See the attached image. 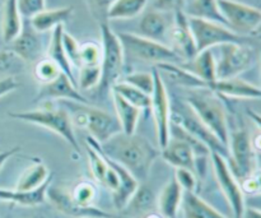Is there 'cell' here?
<instances>
[{"mask_svg": "<svg viewBox=\"0 0 261 218\" xmlns=\"http://www.w3.org/2000/svg\"><path fill=\"white\" fill-rule=\"evenodd\" d=\"M102 152L122 167L126 168L138 181L148 178L158 152L144 138L124 133L114 135L99 146Z\"/></svg>", "mask_w": 261, "mask_h": 218, "instance_id": "1", "label": "cell"}, {"mask_svg": "<svg viewBox=\"0 0 261 218\" xmlns=\"http://www.w3.org/2000/svg\"><path fill=\"white\" fill-rule=\"evenodd\" d=\"M186 104L193 109L204 125L218 138L219 142L228 148L231 132L228 128L227 112L216 93L209 88L190 89V93L186 97Z\"/></svg>", "mask_w": 261, "mask_h": 218, "instance_id": "2", "label": "cell"}, {"mask_svg": "<svg viewBox=\"0 0 261 218\" xmlns=\"http://www.w3.org/2000/svg\"><path fill=\"white\" fill-rule=\"evenodd\" d=\"M64 109L70 115L73 125L88 130L92 139L101 144L114 135L122 133L119 120L103 110L75 101H66Z\"/></svg>", "mask_w": 261, "mask_h": 218, "instance_id": "3", "label": "cell"}, {"mask_svg": "<svg viewBox=\"0 0 261 218\" xmlns=\"http://www.w3.org/2000/svg\"><path fill=\"white\" fill-rule=\"evenodd\" d=\"M12 119L19 122L30 123V124L38 125L46 128L55 134L60 135L74 151H79L78 140L74 133V125L71 123L70 115L64 107L60 109H38L31 111L22 112H9Z\"/></svg>", "mask_w": 261, "mask_h": 218, "instance_id": "4", "label": "cell"}, {"mask_svg": "<svg viewBox=\"0 0 261 218\" xmlns=\"http://www.w3.org/2000/svg\"><path fill=\"white\" fill-rule=\"evenodd\" d=\"M117 36L124 49V53L130 54V56L137 60L152 63L155 65L165 63H182V59L166 43L149 40L135 33L121 32L117 33Z\"/></svg>", "mask_w": 261, "mask_h": 218, "instance_id": "5", "label": "cell"}, {"mask_svg": "<svg viewBox=\"0 0 261 218\" xmlns=\"http://www.w3.org/2000/svg\"><path fill=\"white\" fill-rule=\"evenodd\" d=\"M102 36V61H101V83L98 87L101 89L112 88L115 83L119 82V78L124 69L125 53L117 33L112 31L106 23H101Z\"/></svg>", "mask_w": 261, "mask_h": 218, "instance_id": "6", "label": "cell"}, {"mask_svg": "<svg viewBox=\"0 0 261 218\" xmlns=\"http://www.w3.org/2000/svg\"><path fill=\"white\" fill-rule=\"evenodd\" d=\"M217 79H229L240 77L249 70L255 63L256 51L245 42H229L218 46Z\"/></svg>", "mask_w": 261, "mask_h": 218, "instance_id": "7", "label": "cell"}, {"mask_svg": "<svg viewBox=\"0 0 261 218\" xmlns=\"http://www.w3.org/2000/svg\"><path fill=\"white\" fill-rule=\"evenodd\" d=\"M171 120L191 137L205 144L212 152H218L222 156L228 155V148L219 142L188 104H171Z\"/></svg>", "mask_w": 261, "mask_h": 218, "instance_id": "8", "label": "cell"}, {"mask_svg": "<svg viewBox=\"0 0 261 218\" xmlns=\"http://www.w3.org/2000/svg\"><path fill=\"white\" fill-rule=\"evenodd\" d=\"M226 26L241 37L256 32L261 25V10L237 0H218Z\"/></svg>", "mask_w": 261, "mask_h": 218, "instance_id": "9", "label": "cell"}, {"mask_svg": "<svg viewBox=\"0 0 261 218\" xmlns=\"http://www.w3.org/2000/svg\"><path fill=\"white\" fill-rule=\"evenodd\" d=\"M189 25H190V30L198 53L204 50H212L213 47H218L224 43L245 42L246 41V38L236 35L227 26L221 25V23L189 17Z\"/></svg>", "mask_w": 261, "mask_h": 218, "instance_id": "10", "label": "cell"}, {"mask_svg": "<svg viewBox=\"0 0 261 218\" xmlns=\"http://www.w3.org/2000/svg\"><path fill=\"white\" fill-rule=\"evenodd\" d=\"M228 153L231 155V163L228 165L239 181L257 168L256 151L249 132L245 129L229 133Z\"/></svg>", "mask_w": 261, "mask_h": 218, "instance_id": "11", "label": "cell"}, {"mask_svg": "<svg viewBox=\"0 0 261 218\" xmlns=\"http://www.w3.org/2000/svg\"><path fill=\"white\" fill-rule=\"evenodd\" d=\"M212 161L219 188L231 207L233 217L242 218L246 209V197L242 191L240 181L233 175L224 156L218 152H212Z\"/></svg>", "mask_w": 261, "mask_h": 218, "instance_id": "12", "label": "cell"}, {"mask_svg": "<svg viewBox=\"0 0 261 218\" xmlns=\"http://www.w3.org/2000/svg\"><path fill=\"white\" fill-rule=\"evenodd\" d=\"M154 76V89L152 93V105L150 109L153 111V117L155 123V132L160 147L165 148L171 138V101L167 93L165 79L161 76L157 69H153Z\"/></svg>", "mask_w": 261, "mask_h": 218, "instance_id": "13", "label": "cell"}, {"mask_svg": "<svg viewBox=\"0 0 261 218\" xmlns=\"http://www.w3.org/2000/svg\"><path fill=\"white\" fill-rule=\"evenodd\" d=\"M168 40L171 42L170 47L182 59V61L191 60L198 54L190 25H189V17L184 10L173 14Z\"/></svg>", "mask_w": 261, "mask_h": 218, "instance_id": "14", "label": "cell"}, {"mask_svg": "<svg viewBox=\"0 0 261 218\" xmlns=\"http://www.w3.org/2000/svg\"><path fill=\"white\" fill-rule=\"evenodd\" d=\"M36 100L37 101L65 100V101L88 104V100L79 92V89H76V84L64 73H61L58 78L48 82V83L41 84Z\"/></svg>", "mask_w": 261, "mask_h": 218, "instance_id": "15", "label": "cell"}, {"mask_svg": "<svg viewBox=\"0 0 261 218\" xmlns=\"http://www.w3.org/2000/svg\"><path fill=\"white\" fill-rule=\"evenodd\" d=\"M9 50L13 51L20 60L27 63H37L42 55V40L40 33L32 28V26L24 27L17 38L9 43Z\"/></svg>", "mask_w": 261, "mask_h": 218, "instance_id": "16", "label": "cell"}, {"mask_svg": "<svg viewBox=\"0 0 261 218\" xmlns=\"http://www.w3.org/2000/svg\"><path fill=\"white\" fill-rule=\"evenodd\" d=\"M173 14L152 9L145 13L139 22V35L149 40L162 42L168 37L171 26H172ZM163 43V42H162Z\"/></svg>", "mask_w": 261, "mask_h": 218, "instance_id": "17", "label": "cell"}, {"mask_svg": "<svg viewBox=\"0 0 261 218\" xmlns=\"http://www.w3.org/2000/svg\"><path fill=\"white\" fill-rule=\"evenodd\" d=\"M209 89L214 93L223 94V96L234 97V99H247V100H260L261 88L254 86L250 82L244 81L240 77L229 79H217L211 84Z\"/></svg>", "mask_w": 261, "mask_h": 218, "instance_id": "18", "label": "cell"}, {"mask_svg": "<svg viewBox=\"0 0 261 218\" xmlns=\"http://www.w3.org/2000/svg\"><path fill=\"white\" fill-rule=\"evenodd\" d=\"M160 74L162 77L170 79L177 86L184 87V88L189 89H200V88H209L208 84L204 81H201L199 77L191 73L190 70L184 68L181 64H172V63H165L160 64L155 66Z\"/></svg>", "mask_w": 261, "mask_h": 218, "instance_id": "19", "label": "cell"}, {"mask_svg": "<svg viewBox=\"0 0 261 218\" xmlns=\"http://www.w3.org/2000/svg\"><path fill=\"white\" fill-rule=\"evenodd\" d=\"M22 14L18 9L17 0H5L2 14L3 42L9 45L19 36L23 28Z\"/></svg>", "mask_w": 261, "mask_h": 218, "instance_id": "20", "label": "cell"}, {"mask_svg": "<svg viewBox=\"0 0 261 218\" xmlns=\"http://www.w3.org/2000/svg\"><path fill=\"white\" fill-rule=\"evenodd\" d=\"M50 180L43 184L36 190L24 191V190H9V189L0 188V201L9 202V203L18 204L22 207H36L41 206L47 199V190L50 188Z\"/></svg>", "mask_w": 261, "mask_h": 218, "instance_id": "21", "label": "cell"}, {"mask_svg": "<svg viewBox=\"0 0 261 218\" xmlns=\"http://www.w3.org/2000/svg\"><path fill=\"white\" fill-rule=\"evenodd\" d=\"M184 189L175 178L168 181L162 189L158 199V208L161 216L165 218H177L182 203Z\"/></svg>", "mask_w": 261, "mask_h": 218, "instance_id": "22", "label": "cell"}, {"mask_svg": "<svg viewBox=\"0 0 261 218\" xmlns=\"http://www.w3.org/2000/svg\"><path fill=\"white\" fill-rule=\"evenodd\" d=\"M182 66L205 82L208 87L217 81V60L212 50L200 51Z\"/></svg>", "mask_w": 261, "mask_h": 218, "instance_id": "23", "label": "cell"}, {"mask_svg": "<svg viewBox=\"0 0 261 218\" xmlns=\"http://www.w3.org/2000/svg\"><path fill=\"white\" fill-rule=\"evenodd\" d=\"M73 14V8L64 7L58 9H45L38 13L35 17L31 18V26L38 33H45L48 31H54L59 26H64V23Z\"/></svg>", "mask_w": 261, "mask_h": 218, "instance_id": "24", "label": "cell"}, {"mask_svg": "<svg viewBox=\"0 0 261 218\" xmlns=\"http://www.w3.org/2000/svg\"><path fill=\"white\" fill-rule=\"evenodd\" d=\"M181 211L185 218H227L196 196L195 191H184Z\"/></svg>", "mask_w": 261, "mask_h": 218, "instance_id": "25", "label": "cell"}, {"mask_svg": "<svg viewBox=\"0 0 261 218\" xmlns=\"http://www.w3.org/2000/svg\"><path fill=\"white\" fill-rule=\"evenodd\" d=\"M64 31H65L64 30V26H59V27H56L53 31L47 49V58H50L61 69V71L76 84V78L73 73V66H71L70 61H69L68 56H66L65 49H64L63 45Z\"/></svg>", "mask_w": 261, "mask_h": 218, "instance_id": "26", "label": "cell"}, {"mask_svg": "<svg viewBox=\"0 0 261 218\" xmlns=\"http://www.w3.org/2000/svg\"><path fill=\"white\" fill-rule=\"evenodd\" d=\"M112 99H114L115 110H116L117 120H119L120 127H121V132L127 135L135 134L142 110L125 101L122 97H120L115 92H112Z\"/></svg>", "mask_w": 261, "mask_h": 218, "instance_id": "27", "label": "cell"}, {"mask_svg": "<svg viewBox=\"0 0 261 218\" xmlns=\"http://www.w3.org/2000/svg\"><path fill=\"white\" fill-rule=\"evenodd\" d=\"M184 12L188 14V17L211 20L226 26L218 0H190V4L185 8Z\"/></svg>", "mask_w": 261, "mask_h": 218, "instance_id": "28", "label": "cell"}, {"mask_svg": "<svg viewBox=\"0 0 261 218\" xmlns=\"http://www.w3.org/2000/svg\"><path fill=\"white\" fill-rule=\"evenodd\" d=\"M50 179L51 176L48 168L43 163H35L20 175L15 189L24 191L36 190L45 183H47Z\"/></svg>", "mask_w": 261, "mask_h": 218, "instance_id": "29", "label": "cell"}, {"mask_svg": "<svg viewBox=\"0 0 261 218\" xmlns=\"http://www.w3.org/2000/svg\"><path fill=\"white\" fill-rule=\"evenodd\" d=\"M148 0H116L107 13V20L130 19L145 9Z\"/></svg>", "mask_w": 261, "mask_h": 218, "instance_id": "30", "label": "cell"}, {"mask_svg": "<svg viewBox=\"0 0 261 218\" xmlns=\"http://www.w3.org/2000/svg\"><path fill=\"white\" fill-rule=\"evenodd\" d=\"M112 92L119 94L120 97L127 101L129 104L134 105L135 107L140 110L144 109H150V105H152V96L144 93L140 89L135 88L132 84L126 83V82H117L112 86L111 88Z\"/></svg>", "mask_w": 261, "mask_h": 218, "instance_id": "31", "label": "cell"}, {"mask_svg": "<svg viewBox=\"0 0 261 218\" xmlns=\"http://www.w3.org/2000/svg\"><path fill=\"white\" fill-rule=\"evenodd\" d=\"M25 63L20 60L13 51L0 50V81L15 78V76L24 70Z\"/></svg>", "mask_w": 261, "mask_h": 218, "instance_id": "32", "label": "cell"}, {"mask_svg": "<svg viewBox=\"0 0 261 218\" xmlns=\"http://www.w3.org/2000/svg\"><path fill=\"white\" fill-rule=\"evenodd\" d=\"M61 73H63L61 69L50 58L40 59L37 63H35V68H33V76L40 84H46L54 81Z\"/></svg>", "mask_w": 261, "mask_h": 218, "instance_id": "33", "label": "cell"}, {"mask_svg": "<svg viewBox=\"0 0 261 218\" xmlns=\"http://www.w3.org/2000/svg\"><path fill=\"white\" fill-rule=\"evenodd\" d=\"M153 202H154V197H153L152 190L145 186H139L125 209H130L133 213H144L152 208Z\"/></svg>", "mask_w": 261, "mask_h": 218, "instance_id": "34", "label": "cell"}, {"mask_svg": "<svg viewBox=\"0 0 261 218\" xmlns=\"http://www.w3.org/2000/svg\"><path fill=\"white\" fill-rule=\"evenodd\" d=\"M79 59L82 66H98L102 61V45L94 41L81 43ZM79 68V69H81Z\"/></svg>", "mask_w": 261, "mask_h": 218, "instance_id": "35", "label": "cell"}, {"mask_svg": "<svg viewBox=\"0 0 261 218\" xmlns=\"http://www.w3.org/2000/svg\"><path fill=\"white\" fill-rule=\"evenodd\" d=\"M101 83V65L98 66H82L79 69L76 86L81 89L88 91L99 86Z\"/></svg>", "mask_w": 261, "mask_h": 218, "instance_id": "36", "label": "cell"}, {"mask_svg": "<svg viewBox=\"0 0 261 218\" xmlns=\"http://www.w3.org/2000/svg\"><path fill=\"white\" fill-rule=\"evenodd\" d=\"M126 83L132 84L135 88L140 89L144 93L152 96L153 89H154V76L152 73H147V71H135V73L129 74L125 78Z\"/></svg>", "mask_w": 261, "mask_h": 218, "instance_id": "37", "label": "cell"}, {"mask_svg": "<svg viewBox=\"0 0 261 218\" xmlns=\"http://www.w3.org/2000/svg\"><path fill=\"white\" fill-rule=\"evenodd\" d=\"M242 191H244L245 197L249 198H256V197L261 196V170L256 168L252 171L251 174L242 179L240 181Z\"/></svg>", "mask_w": 261, "mask_h": 218, "instance_id": "38", "label": "cell"}, {"mask_svg": "<svg viewBox=\"0 0 261 218\" xmlns=\"http://www.w3.org/2000/svg\"><path fill=\"white\" fill-rule=\"evenodd\" d=\"M63 45L65 49L66 56H68L69 61H70L71 66L75 68H81V59H79V50H81V43L70 35V33L64 31L63 35Z\"/></svg>", "mask_w": 261, "mask_h": 218, "instance_id": "39", "label": "cell"}, {"mask_svg": "<svg viewBox=\"0 0 261 218\" xmlns=\"http://www.w3.org/2000/svg\"><path fill=\"white\" fill-rule=\"evenodd\" d=\"M89 12L101 23L107 22V13L116 0H86Z\"/></svg>", "mask_w": 261, "mask_h": 218, "instance_id": "40", "label": "cell"}, {"mask_svg": "<svg viewBox=\"0 0 261 218\" xmlns=\"http://www.w3.org/2000/svg\"><path fill=\"white\" fill-rule=\"evenodd\" d=\"M17 3L22 17L28 19L46 9V0H17Z\"/></svg>", "mask_w": 261, "mask_h": 218, "instance_id": "41", "label": "cell"}, {"mask_svg": "<svg viewBox=\"0 0 261 218\" xmlns=\"http://www.w3.org/2000/svg\"><path fill=\"white\" fill-rule=\"evenodd\" d=\"M185 2L186 0H153V9L168 14H175L185 10Z\"/></svg>", "mask_w": 261, "mask_h": 218, "instance_id": "42", "label": "cell"}, {"mask_svg": "<svg viewBox=\"0 0 261 218\" xmlns=\"http://www.w3.org/2000/svg\"><path fill=\"white\" fill-rule=\"evenodd\" d=\"M175 179L180 184L184 191H195L196 179L194 175V171L185 170V168H177L176 170Z\"/></svg>", "mask_w": 261, "mask_h": 218, "instance_id": "43", "label": "cell"}, {"mask_svg": "<svg viewBox=\"0 0 261 218\" xmlns=\"http://www.w3.org/2000/svg\"><path fill=\"white\" fill-rule=\"evenodd\" d=\"M18 87H19V83L15 78H7L0 81V99L9 94L10 92L15 91Z\"/></svg>", "mask_w": 261, "mask_h": 218, "instance_id": "44", "label": "cell"}, {"mask_svg": "<svg viewBox=\"0 0 261 218\" xmlns=\"http://www.w3.org/2000/svg\"><path fill=\"white\" fill-rule=\"evenodd\" d=\"M249 115L250 117H251V120H254L256 127L260 129V134L252 140V144H254V148L256 152H261V115L257 114V112L252 111V110H249Z\"/></svg>", "mask_w": 261, "mask_h": 218, "instance_id": "45", "label": "cell"}, {"mask_svg": "<svg viewBox=\"0 0 261 218\" xmlns=\"http://www.w3.org/2000/svg\"><path fill=\"white\" fill-rule=\"evenodd\" d=\"M19 151H20L19 147L10 148V150H8V151H0V170L4 167L5 162H7L10 157H13L15 153L19 152Z\"/></svg>", "mask_w": 261, "mask_h": 218, "instance_id": "46", "label": "cell"}, {"mask_svg": "<svg viewBox=\"0 0 261 218\" xmlns=\"http://www.w3.org/2000/svg\"><path fill=\"white\" fill-rule=\"evenodd\" d=\"M242 218H261V209L254 208V207H246Z\"/></svg>", "mask_w": 261, "mask_h": 218, "instance_id": "47", "label": "cell"}, {"mask_svg": "<svg viewBox=\"0 0 261 218\" xmlns=\"http://www.w3.org/2000/svg\"><path fill=\"white\" fill-rule=\"evenodd\" d=\"M250 202H251V203L246 207H254V208L261 209V196L256 197V198H250Z\"/></svg>", "mask_w": 261, "mask_h": 218, "instance_id": "48", "label": "cell"}, {"mask_svg": "<svg viewBox=\"0 0 261 218\" xmlns=\"http://www.w3.org/2000/svg\"><path fill=\"white\" fill-rule=\"evenodd\" d=\"M256 166L261 170V152H256Z\"/></svg>", "mask_w": 261, "mask_h": 218, "instance_id": "49", "label": "cell"}, {"mask_svg": "<svg viewBox=\"0 0 261 218\" xmlns=\"http://www.w3.org/2000/svg\"><path fill=\"white\" fill-rule=\"evenodd\" d=\"M145 218H165V217H162L161 214H157V213H148L147 216H145Z\"/></svg>", "mask_w": 261, "mask_h": 218, "instance_id": "50", "label": "cell"}, {"mask_svg": "<svg viewBox=\"0 0 261 218\" xmlns=\"http://www.w3.org/2000/svg\"><path fill=\"white\" fill-rule=\"evenodd\" d=\"M254 36H256V37H259V38H261V25H260V27L257 28V31L256 32L254 33Z\"/></svg>", "mask_w": 261, "mask_h": 218, "instance_id": "51", "label": "cell"}, {"mask_svg": "<svg viewBox=\"0 0 261 218\" xmlns=\"http://www.w3.org/2000/svg\"><path fill=\"white\" fill-rule=\"evenodd\" d=\"M33 218H45V217H42V216H36V217H33Z\"/></svg>", "mask_w": 261, "mask_h": 218, "instance_id": "52", "label": "cell"}, {"mask_svg": "<svg viewBox=\"0 0 261 218\" xmlns=\"http://www.w3.org/2000/svg\"><path fill=\"white\" fill-rule=\"evenodd\" d=\"M0 2H3V3H4V2H5V0H0Z\"/></svg>", "mask_w": 261, "mask_h": 218, "instance_id": "53", "label": "cell"}, {"mask_svg": "<svg viewBox=\"0 0 261 218\" xmlns=\"http://www.w3.org/2000/svg\"><path fill=\"white\" fill-rule=\"evenodd\" d=\"M88 218H94V217H88Z\"/></svg>", "mask_w": 261, "mask_h": 218, "instance_id": "54", "label": "cell"}]
</instances>
